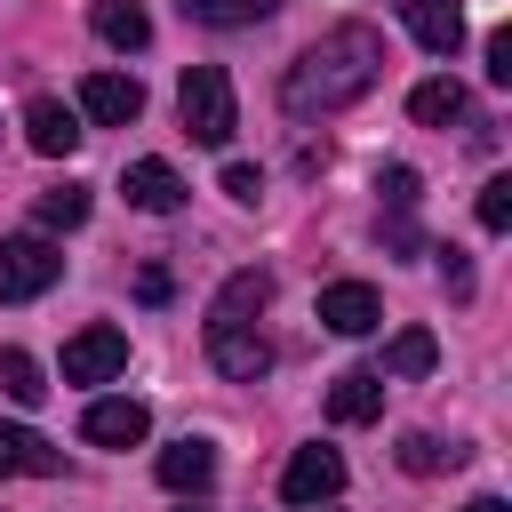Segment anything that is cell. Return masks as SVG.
Listing matches in <instances>:
<instances>
[{"mask_svg":"<svg viewBox=\"0 0 512 512\" xmlns=\"http://www.w3.org/2000/svg\"><path fill=\"white\" fill-rule=\"evenodd\" d=\"M384 80V32L376 24H328L288 72H280V112L288 120H328L344 104H360Z\"/></svg>","mask_w":512,"mask_h":512,"instance_id":"1","label":"cell"},{"mask_svg":"<svg viewBox=\"0 0 512 512\" xmlns=\"http://www.w3.org/2000/svg\"><path fill=\"white\" fill-rule=\"evenodd\" d=\"M176 112H184L192 144L224 152V144H232V128H240V104H232L224 64H184V80H176Z\"/></svg>","mask_w":512,"mask_h":512,"instance_id":"2","label":"cell"},{"mask_svg":"<svg viewBox=\"0 0 512 512\" xmlns=\"http://www.w3.org/2000/svg\"><path fill=\"white\" fill-rule=\"evenodd\" d=\"M56 280H64V248H56L48 232L0 240V304H32V296H48Z\"/></svg>","mask_w":512,"mask_h":512,"instance_id":"3","label":"cell"},{"mask_svg":"<svg viewBox=\"0 0 512 512\" xmlns=\"http://www.w3.org/2000/svg\"><path fill=\"white\" fill-rule=\"evenodd\" d=\"M128 368V336L120 328H80L64 344V384H112Z\"/></svg>","mask_w":512,"mask_h":512,"instance_id":"4","label":"cell"},{"mask_svg":"<svg viewBox=\"0 0 512 512\" xmlns=\"http://www.w3.org/2000/svg\"><path fill=\"white\" fill-rule=\"evenodd\" d=\"M320 320H328L336 336H376V328H384V296H376L368 280H328V288H320Z\"/></svg>","mask_w":512,"mask_h":512,"instance_id":"5","label":"cell"},{"mask_svg":"<svg viewBox=\"0 0 512 512\" xmlns=\"http://www.w3.org/2000/svg\"><path fill=\"white\" fill-rule=\"evenodd\" d=\"M336 488H344V456H336V448H320V440H312V448H296V456H288V472H280V496H288V504H328Z\"/></svg>","mask_w":512,"mask_h":512,"instance_id":"6","label":"cell"},{"mask_svg":"<svg viewBox=\"0 0 512 512\" xmlns=\"http://www.w3.org/2000/svg\"><path fill=\"white\" fill-rule=\"evenodd\" d=\"M80 112H88L96 128H128V120L144 112L136 72H88V80H80Z\"/></svg>","mask_w":512,"mask_h":512,"instance_id":"7","label":"cell"},{"mask_svg":"<svg viewBox=\"0 0 512 512\" xmlns=\"http://www.w3.org/2000/svg\"><path fill=\"white\" fill-rule=\"evenodd\" d=\"M400 16H408L424 56H456L464 48V0H400Z\"/></svg>","mask_w":512,"mask_h":512,"instance_id":"8","label":"cell"},{"mask_svg":"<svg viewBox=\"0 0 512 512\" xmlns=\"http://www.w3.org/2000/svg\"><path fill=\"white\" fill-rule=\"evenodd\" d=\"M120 192H128V208H144V216H176V208H184V176H176L168 160H128Z\"/></svg>","mask_w":512,"mask_h":512,"instance_id":"9","label":"cell"},{"mask_svg":"<svg viewBox=\"0 0 512 512\" xmlns=\"http://www.w3.org/2000/svg\"><path fill=\"white\" fill-rule=\"evenodd\" d=\"M272 304V272H232L224 288H216V304H208V328H256V312Z\"/></svg>","mask_w":512,"mask_h":512,"instance_id":"10","label":"cell"},{"mask_svg":"<svg viewBox=\"0 0 512 512\" xmlns=\"http://www.w3.org/2000/svg\"><path fill=\"white\" fill-rule=\"evenodd\" d=\"M208 360H216L232 384H256V376L272 368V344H264L256 328H208Z\"/></svg>","mask_w":512,"mask_h":512,"instance_id":"11","label":"cell"},{"mask_svg":"<svg viewBox=\"0 0 512 512\" xmlns=\"http://www.w3.org/2000/svg\"><path fill=\"white\" fill-rule=\"evenodd\" d=\"M80 432H88L96 448H136V440L152 432V408H144V400H96V408L80 416Z\"/></svg>","mask_w":512,"mask_h":512,"instance_id":"12","label":"cell"},{"mask_svg":"<svg viewBox=\"0 0 512 512\" xmlns=\"http://www.w3.org/2000/svg\"><path fill=\"white\" fill-rule=\"evenodd\" d=\"M216 480V448L200 440V432H184V440H168L160 448V488H176V496H200Z\"/></svg>","mask_w":512,"mask_h":512,"instance_id":"13","label":"cell"},{"mask_svg":"<svg viewBox=\"0 0 512 512\" xmlns=\"http://www.w3.org/2000/svg\"><path fill=\"white\" fill-rule=\"evenodd\" d=\"M88 24H96V40L120 48V56H136V48L152 40V8H144V0H88Z\"/></svg>","mask_w":512,"mask_h":512,"instance_id":"14","label":"cell"},{"mask_svg":"<svg viewBox=\"0 0 512 512\" xmlns=\"http://www.w3.org/2000/svg\"><path fill=\"white\" fill-rule=\"evenodd\" d=\"M24 144L48 152V160H64V152L80 144V112H64L56 96H32V104H24Z\"/></svg>","mask_w":512,"mask_h":512,"instance_id":"15","label":"cell"},{"mask_svg":"<svg viewBox=\"0 0 512 512\" xmlns=\"http://www.w3.org/2000/svg\"><path fill=\"white\" fill-rule=\"evenodd\" d=\"M328 416H336V424H376V416H384V376H376V368H344V376L328 384Z\"/></svg>","mask_w":512,"mask_h":512,"instance_id":"16","label":"cell"},{"mask_svg":"<svg viewBox=\"0 0 512 512\" xmlns=\"http://www.w3.org/2000/svg\"><path fill=\"white\" fill-rule=\"evenodd\" d=\"M8 472H64V456L32 432V424H0V480Z\"/></svg>","mask_w":512,"mask_h":512,"instance_id":"17","label":"cell"},{"mask_svg":"<svg viewBox=\"0 0 512 512\" xmlns=\"http://www.w3.org/2000/svg\"><path fill=\"white\" fill-rule=\"evenodd\" d=\"M408 120H416V128L464 120V88H456V80H416V88H408Z\"/></svg>","mask_w":512,"mask_h":512,"instance_id":"18","label":"cell"},{"mask_svg":"<svg viewBox=\"0 0 512 512\" xmlns=\"http://www.w3.org/2000/svg\"><path fill=\"white\" fill-rule=\"evenodd\" d=\"M432 360H440L432 328H400V336L384 344V368H376V376H432Z\"/></svg>","mask_w":512,"mask_h":512,"instance_id":"19","label":"cell"},{"mask_svg":"<svg viewBox=\"0 0 512 512\" xmlns=\"http://www.w3.org/2000/svg\"><path fill=\"white\" fill-rule=\"evenodd\" d=\"M0 392H8L16 408H40V392H48V384H40V360L16 352V344H0Z\"/></svg>","mask_w":512,"mask_h":512,"instance_id":"20","label":"cell"},{"mask_svg":"<svg viewBox=\"0 0 512 512\" xmlns=\"http://www.w3.org/2000/svg\"><path fill=\"white\" fill-rule=\"evenodd\" d=\"M448 464H464V448H440L432 432H400V472L432 480V472H448Z\"/></svg>","mask_w":512,"mask_h":512,"instance_id":"21","label":"cell"},{"mask_svg":"<svg viewBox=\"0 0 512 512\" xmlns=\"http://www.w3.org/2000/svg\"><path fill=\"white\" fill-rule=\"evenodd\" d=\"M280 0H184L192 24H264Z\"/></svg>","mask_w":512,"mask_h":512,"instance_id":"22","label":"cell"},{"mask_svg":"<svg viewBox=\"0 0 512 512\" xmlns=\"http://www.w3.org/2000/svg\"><path fill=\"white\" fill-rule=\"evenodd\" d=\"M40 224H48V232L88 224V184H56V192H40Z\"/></svg>","mask_w":512,"mask_h":512,"instance_id":"23","label":"cell"},{"mask_svg":"<svg viewBox=\"0 0 512 512\" xmlns=\"http://www.w3.org/2000/svg\"><path fill=\"white\" fill-rule=\"evenodd\" d=\"M376 192H384V208H392V216H416V200H424L416 168H384V176H376Z\"/></svg>","mask_w":512,"mask_h":512,"instance_id":"24","label":"cell"},{"mask_svg":"<svg viewBox=\"0 0 512 512\" xmlns=\"http://www.w3.org/2000/svg\"><path fill=\"white\" fill-rule=\"evenodd\" d=\"M480 224H488V232L512 224V176H488V184H480Z\"/></svg>","mask_w":512,"mask_h":512,"instance_id":"25","label":"cell"},{"mask_svg":"<svg viewBox=\"0 0 512 512\" xmlns=\"http://www.w3.org/2000/svg\"><path fill=\"white\" fill-rule=\"evenodd\" d=\"M224 192H232L240 208H256V192H264V176H256L248 160H232V168H224Z\"/></svg>","mask_w":512,"mask_h":512,"instance_id":"26","label":"cell"},{"mask_svg":"<svg viewBox=\"0 0 512 512\" xmlns=\"http://www.w3.org/2000/svg\"><path fill=\"white\" fill-rule=\"evenodd\" d=\"M488 80L512 88V32H488Z\"/></svg>","mask_w":512,"mask_h":512,"instance_id":"27","label":"cell"},{"mask_svg":"<svg viewBox=\"0 0 512 512\" xmlns=\"http://www.w3.org/2000/svg\"><path fill=\"white\" fill-rule=\"evenodd\" d=\"M440 272H448L456 296H472V264H464V248H440Z\"/></svg>","mask_w":512,"mask_h":512,"instance_id":"28","label":"cell"},{"mask_svg":"<svg viewBox=\"0 0 512 512\" xmlns=\"http://www.w3.org/2000/svg\"><path fill=\"white\" fill-rule=\"evenodd\" d=\"M464 512H512V504H504V496H472Z\"/></svg>","mask_w":512,"mask_h":512,"instance_id":"29","label":"cell"},{"mask_svg":"<svg viewBox=\"0 0 512 512\" xmlns=\"http://www.w3.org/2000/svg\"><path fill=\"white\" fill-rule=\"evenodd\" d=\"M184 512H192V504H184Z\"/></svg>","mask_w":512,"mask_h":512,"instance_id":"30","label":"cell"}]
</instances>
